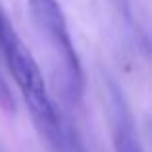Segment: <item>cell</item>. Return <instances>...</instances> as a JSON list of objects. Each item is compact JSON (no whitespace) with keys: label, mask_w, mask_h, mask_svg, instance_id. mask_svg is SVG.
Returning <instances> with one entry per match:
<instances>
[{"label":"cell","mask_w":152,"mask_h":152,"mask_svg":"<svg viewBox=\"0 0 152 152\" xmlns=\"http://www.w3.org/2000/svg\"><path fill=\"white\" fill-rule=\"evenodd\" d=\"M0 52L41 133L54 146L62 148L64 152H69L73 148V139L67 137L66 127L62 125V118L46 91L45 77L33 54L27 50L25 42L15 33L2 6H0Z\"/></svg>","instance_id":"obj_1"},{"label":"cell","mask_w":152,"mask_h":152,"mask_svg":"<svg viewBox=\"0 0 152 152\" xmlns=\"http://www.w3.org/2000/svg\"><path fill=\"white\" fill-rule=\"evenodd\" d=\"M27 6L33 14L39 31L46 37L56 54V60L64 73V87L67 89V94L77 100L83 94L85 77H83V67L79 62L77 50L67 29L66 15L58 0H27Z\"/></svg>","instance_id":"obj_2"},{"label":"cell","mask_w":152,"mask_h":152,"mask_svg":"<svg viewBox=\"0 0 152 152\" xmlns=\"http://www.w3.org/2000/svg\"><path fill=\"white\" fill-rule=\"evenodd\" d=\"M112 131H114L115 152H145L135 131V123L127 104L118 89H112Z\"/></svg>","instance_id":"obj_3"}]
</instances>
